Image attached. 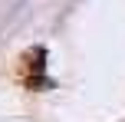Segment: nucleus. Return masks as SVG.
Listing matches in <instances>:
<instances>
[{
	"instance_id": "nucleus-1",
	"label": "nucleus",
	"mask_w": 125,
	"mask_h": 122,
	"mask_svg": "<svg viewBox=\"0 0 125 122\" xmlns=\"http://www.w3.org/2000/svg\"><path fill=\"white\" fill-rule=\"evenodd\" d=\"M43 59H46L43 46L26 50L23 56H20V76H23L26 86H50V79H43Z\"/></svg>"
}]
</instances>
